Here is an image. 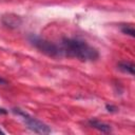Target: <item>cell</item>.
Instances as JSON below:
<instances>
[{
	"instance_id": "cell-1",
	"label": "cell",
	"mask_w": 135,
	"mask_h": 135,
	"mask_svg": "<svg viewBox=\"0 0 135 135\" xmlns=\"http://www.w3.org/2000/svg\"><path fill=\"white\" fill-rule=\"evenodd\" d=\"M61 56L76 58L81 61H94L99 57L98 51L79 38H63L58 44Z\"/></svg>"
},
{
	"instance_id": "cell-2",
	"label": "cell",
	"mask_w": 135,
	"mask_h": 135,
	"mask_svg": "<svg viewBox=\"0 0 135 135\" xmlns=\"http://www.w3.org/2000/svg\"><path fill=\"white\" fill-rule=\"evenodd\" d=\"M30 41L36 49H38L40 52H42L43 54H45L47 56H51V57L61 56L59 45L56 43H53L52 41H49L44 38L34 36V35H32L30 37Z\"/></svg>"
},
{
	"instance_id": "cell-3",
	"label": "cell",
	"mask_w": 135,
	"mask_h": 135,
	"mask_svg": "<svg viewBox=\"0 0 135 135\" xmlns=\"http://www.w3.org/2000/svg\"><path fill=\"white\" fill-rule=\"evenodd\" d=\"M13 112L16 113L17 115H19L22 118V120L24 121V123L27 126V128L31 131H33L35 133H38V134H49V133H51V129L47 124H45L42 121L30 116L27 113H25V112H23L19 109H14Z\"/></svg>"
},
{
	"instance_id": "cell-4",
	"label": "cell",
	"mask_w": 135,
	"mask_h": 135,
	"mask_svg": "<svg viewBox=\"0 0 135 135\" xmlns=\"http://www.w3.org/2000/svg\"><path fill=\"white\" fill-rule=\"evenodd\" d=\"M89 124L92 128H94V129H96V130H98L100 132H103V133H110L111 130H112L109 124H107V123H104L102 121H99L97 119H90L89 120Z\"/></svg>"
},
{
	"instance_id": "cell-5",
	"label": "cell",
	"mask_w": 135,
	"mask_h": 135,
	"mask_svg": "<svg viewBox=\"0 0 135 135\" xmlns=\"http://www.w3.org/2000/svg\"><path fill=\"white\" fill-rule=\"evenodd\" d=\"M118 69L124 73H128L130 75H133L134 74V65L133 63L131 62H128V61H121L118 63Z\"/></svg>"
},
{
	"instance_id": "cell-6",
	"label": "cell",
	"mask_w": 135,
	"mask_h": 135,
	"mask_svg": "<svg viewBox=\"0 0 135 135\" xmlns=\"http://www.w3.org/2000/svg\"><path fill=\"white\" fill-rule=\"evenodd\" d=\"M121 31L123 34H127L131 37H134V27L132 25H122Z\"/></svg>"
},
{
	"instance_id": "cell-7",
	"label": "cell",
	"mask_w": 135,
	"mask_h": 135,
	"mask_svg": "<svg viewBox=\"0 0 135 135\" xmlns=\"http://www.w3.org/2000/svg\"><path fill=\"white\" fill-rule=\"evenodd\" d=\"M107 109H108V111H111V112H113L114 110H116V108L113 107V105H107Z\"/></svg>"
},
{
	"instance_id": "cell-8",
	"label": "cell",
	"mask_w": 135,
	"mask_h": 135,
	"mask_svg": "<svg viewBox=\"0 0 135 135\" xmlns=\"http://www.w3.org/2000/svg\"><path fill=\"white\" fill-rule=\"evenodd\" d=\"M6 83H7V81L5 79H3L2 77H0V84H6Z\"/></svg>"
},
{
	"instance_id": "cell-9",
	"label": "cell",
	"mask_w": 135,
	"mask_h": 135,
	"mask_svg": "<svg viewBox=\"0 0 135 135\" xmlns=\"http://www.w3.org/2000/svg\"><path fill=\"white\" fill-rule=\"evenodd\" d=\"M7 113V111L5 110V109H2V108H0V114H6Z\"/></svg>"
},
{
	"instance_id": "cell-10",
	"label": "cell",
	"mask_w": 135,
	"mask_h": 135,
	"mask_svg": "<svg viewBox=\"0 0 135 135\" xmlns=\"http://www.w3.org/2000/svg\"><path fill=\"white\" fill-rule=\"evenodd\" d=\"M3 133H4V132H3V131H2L1 129H0V134H3Z\"/></svg>"
}]
</instances>
